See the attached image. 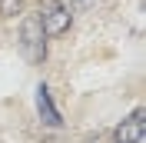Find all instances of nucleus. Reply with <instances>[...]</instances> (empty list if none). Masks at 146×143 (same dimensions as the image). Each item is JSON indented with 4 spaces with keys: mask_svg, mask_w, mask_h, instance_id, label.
<instances>
[{
    "mask_svg": "<svg viewBox=\"0 0 146 143\" xmlns=\"http://www.w3.org/2000/svg\"><path fill=\"white\" fill-rule=\"evenodd\" d=\"M36 20H40V27H43L46 37H60L70 30V10H66L63 0H40V7H36Z\"/></svg>",
    "mask_w": 146,
    "mask_h": 143,
    "instance_id": "f257e3e1",
    "label": "nucleus"
},
{
    "mask_svg": "<svg viewBox=\"0 0 146 143\" xmlns=\"http://www.w3.org/2000/svg\"><path fill=\"white\" fill-rule=\"evenodd\" d=\"M20 47H23L27 60H33V63L46 60V33H43V27H40L36 13H30V17L23 20V27H20Z\"/></svg>",
    "mask_w": 146,
    "mask_h": 143,
    "instance_id": "f03ea898",
    "label": "nucleus"
},
{
    "mask_svg": "<svg viewBox=\"0 0 146 143\" xmlns=\"http://www.w3.org/2000/svg\"><path fill=\"white\" fill-rule=\"evenodd\" d=\"M113 136H116V143H139V140L146 136V110L136 107L123 123L116 126V133H113Z\"/></svg>",
    "mask_w": 146,
    "mask_h": 143,
    "instance_id": "7ed1b4c3",
    "label": "nucleus"
},
{
    "mask_svg": "<svg viewBox=\"0 0 146 143\" xmlns=\"http://www.w3.org/2000/svg\"><path fill=\"white\" fill-rule=\"evenodd\" d=\"M36 113H40V120H43L46 126H53V130L63 126V116H60V110L53 107V97H50V87H46V83L36 87Z\"/></svg>",
    "mask_w": 146,
    "mask_h": 143,
    "instance_id": "20e7f679",
    "label": "nucleus"
},
{
    "mask_svg": "<svg viewBox=\"0 0 146 143\" xmlns=\"http://www.w3.org/2000/svg\"><path fill=\"white\" fill-rule=\"evenodd\" d=\"M23 3L27 0H0V17H17V13H23Z\"/></svg>",
    "mask_w": 146,
    "mask_h": 143,
    "instance_id": "39448f33",
    "label": "nucleus"
},
{
    "mask_svg": "<svg viewBox=\"0 0 146 143\" xmlns=\"http://www.w3.org/2000/svg\"><path fill=\"white\" fill-rule=\"evenodd\" d=\"M73 7H76V10H86V7H93V0H73Z\"/></svg>",
    "mask_w": 146,
    "mask_h": 143,
    "instance_id": "423d86ee",
    "label": "nucleus"
},
{
    "mask_svg": "<svg viewBox=\"0 0 146 143\" xmlns=\"http://www.w3.org/2000/svg\"><path fill=\"white\" fill-rule=\"evenodd\" d=\"M46 143H56V140H46Z\"/></svg>",
    "mask_w": 146,
    "mask_h": 143,
    "instance_id": "0eeeda50",
    "label": "nucleus"
}]
</instances>
